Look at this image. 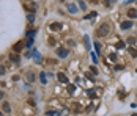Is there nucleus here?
Instances as JSON below:
<instances>
[{"mask_svg":"<svg viewBox=\"0 0 137 116\" xmlns=\"http://www.w3.org/2000/svg\"><path fill=\"white\" fill-rule=\"evenodd\" d=\"M24 10H25L28 14H33V13L38 10V3H35V2H28V3H24Z\"/></svg>","mask_w":137,"mask_h":116,"instance_id":"nucleus-1","label":"nucleus"},{"mask_svg":"<svg viewBox=\"0 0 137 116\" xmlns=\"http://www.w3.org/2000/svg\"><path fill=\"white\" fill-rule=\"evenodd\" d=\"M109 30H110V27H109V24H102V25L99 27V28H98V32H96V35H98V36H107V35H109Z\"/></svg>","mask_w":137,"mask_h":116,"instance_id":"nucleus-2","label":"nucleus"},{"mask_svg":"<svg viewBox=\"0 0 137 116\" xmlns=\"http://www.w3.org/2000/svg\"><path fill=\"white\" fill-rule=\"evenodd\" d=\"M24 49V41H19V42H16L14 46H13V52H16V53H19Z\"/></svg>","mask_w":137,"mask_h":116,"instance_id":"nucleus-3","label":"nucleus"},{"mask_svg":"<svg viewBox=\"0 0 137 116\" xmlns=\"http://www.w3.org/2000/svg\"><path fill=\"white\" fill-rule=\"evenodd\" d=\"M57 55L60 58H66V57H68V50H66L65 47H58L57 49Z\"/></svg>","mask_w":137,"mask_h":116,"instance_id":"nucleus-4","label":"nucleus"},{"mask_svg":"<svg viewBox=\"0 0 137 116\" xmlns=\"http://www.w3.org/2000/svg\"><path fill=\"white\" fill-rule=\"evenodd\" d=\"M57 79H58V82H62V83H66V85L69 83L68 77H66V75H65L63 72H58V74H57Z\"/></svg>","mask_w":137,"mask_h":116,"instance_id":"nucleus-5","label":"nucleus"},{"mask_svg":"<svg viewBox=\"0 0 137 116\" xmlns=\"http://www.w3.org/2000/svg\"><path fill=\"white\" fill-rule=\"evenodd\" d=\"M10 60H11V61H13L14 64H19V61H21V58H19V55H17L16 52L10 53Z\"/></svg>","mask_w":137,"mask_h":116,"instance_id":"nucleus-6","label":"nucleus"},{"mask_svg":"<svg viewBox=\"0 0 137 116\" xmlns=\"http://www.w3.org/2000/svg\"><path fill=\"white\" fill-rule=\"evenodd\" d=\"M49 28L54 30V32H58V30H62V24H58V22H52V24L49 25Z\"/></svg>","mask_w":137,"mask_h":116,"instance_id":"nucleus-7","label":"nucleus"},{"mask_svg":"<svg viewBox=\"0 0 137 116\" xmlns=\"http://www.w3.org/2000/svg\"><path fill=\"white\" fill-rule=\"evenodd\" d=\"M128 16L131 17V19H137V10L136 8H129L128 10Z\"/></svg>","mask_w":137,"mask_h":116,"instance_id":"nucleus-8","label":"nucleus"},{"mask_svg":"<svg viewBox=\"0 0 137 116\" xmlns=\"http://www.w3.org/2000/svg\"><path fill=\"white\" fill-rule=\"evenodd\" d=\"M131 27H132L131 21H123L121 22V30H128V28H131Z\"/></svg>","mask_w":137,"mask_h":116,"instance_id":"nucleus-9","label":"nucleus"},{"mask_svg":"<svg viewBox=\"0 0 137 116\" xmlns=\"http://www.w3.org/2000/svg\"><path fill=\"white\" fill-rule=\"evenodd\" d=\"M66 8H68V11H69V13H73V14H76V11H77V6L73 5V3H68Z\"/></svg>","mask_w":137,"mask_h":116,"instance_id":"nucleus-10","label":"nucleus"},{"mask_svg":"<svg viewBox=\"0 0 137 116\" xmlns=\"http://www.w3.org/2000/svg\"><path fill=\"white\" fill-rule=\"evenodd\" d=\"M2 110L5 111V113H10V111H11L10 104H8V102H3V105H2Z\"/></svg>","mask_w":137,"mask_h":116,"instance_id":"nucleus-11","label":"nucleus"},{"mask_svg":"<svg viewBox=\"0 0 137 116\" xmlns=\"http://www.w3.org/2000/svg\"><path fill=\"white\" fill-rule=\"evenodd\" d=\"M36 32H38L36 28H33V30H28V32L25 33V36H27V38H33L35 35H36Z\"/></svg>","mask_w":137,"mask_h":116,"instance_id":"nucleus-12","label":"nucleus"},{"mask_svg":"<svg viewBox=\"0 0 137 116\" xmlns=\"http://www.w3.org/2000/svg\"><path fill=\"white\" fill-rule=\"evenodd\" d=\"M68 93L69 94H74V93H76V86H74V85L68 83Z\"/></svg>","mask_w":137,"mask_h":116,"instance_id":"nucleus-13","label":"nucleus"},{"mask_svg":"<svg viewBox=\"0 0 137 116\" xmlns=\"http://www.w3.org/2000/svg\"><path fill=\"white\" fill-rule=\"evenodd\" d=\"M33 41H35L33 38H27V39H25V46H27V47H32V46H33Z\"/></svg>","mask_w":137,"mask_h":116,"instance_id":"nucleus-14","label":"nucleus"},{"mask_svg":"<svg viewBox=\"0 0 137 116\" xmlns=\"http://www.w3.org/2000/svg\"><path fill=\"white\" fill-rule=\"evenodd\" d=\"M27 79H28V82H35V74L33 72H27Z\"/></svg>","mask_w":137,"mask_h":116,"instance_id":"nucleus-15","label":"nucleus"},{"mask_svg":"<svg viewBox=\"0 0 137 116\" xmlns=\"http://www.w3.org/2000/svg\"><path fill=\"white\" fill-rule=\"evenodd\" d=\"M46 116H58V111H54V110H47V111H46Z\"/></svg>","mask_w":137,"mask_h":116,"instance_id":"nucleus-16","label":"nucleus"},{"mask_svg":"<svg viewBox=\"0 0 137 116\" xmlns=\"http://www.w3.org/2000/svg\"><path fill=\"white\" fill-rule=\"evenodd\" d=\"M39 80H41L43 85H46V72H41V74H39Z\"/></svg>","mask_w":137,"mask_h":116,"instance_id":"nucleus-17","label":"nucleus"},{"mask_svg":"<svg viewBox=\"0 0 137 116\" xmlns=\"http://www.w3.org/2000/svg\"><path fill=\"white\" fill-rule=\"evenodd\" d=\"M95 16H98V13H96V11H91L88 16H85V19H93Z\"/></svg>","mask_w":137,"mask_h":116,"instance_id":"nucleus-18","label":"nucleus"},{"mask_svg":"<svg viewBox=\"0 0 137 116\" xmlns=\"http://www.w3.org/2000/svg\"><path fill=\"white\" fill-rule=\"evenodd\" d=\"M126 41H128V44H131V46H132V44H136V38H128V39H126Z\"/></svg>","mask_w":137,"mask_h":116,"instance_id":"nucleus-19","label":"nucleus"},{"mask_svg":"<svg viewBox=\"0 0 137 116\" xmlns=\"http://www.w3.org/2000/svg\"><path fill=\"white\" fill-rule=\"evenodd\" d=\"M115 47H117V49H125V42H121V41H120V42H117Z\"/></svg>","mask_w":137,"mask_h":116,"instance_id":"nucleus-20","label":"nucleus"},{"mask_svg":"<svg viewBox=\"0 0 137 116\" xmlns=\"http://www.w3.org/2000/svg\"><path fill=\"white\" fill-rule=\"evenodd\" d=\"M85 79H87V80H95V79H93V75H91V72H85Z\"/></svg>","mask_w":137,"mask_h":116,"instance_id":"nucleus-21","label":"nucleus"},{"mask_svg":"<svg viewBox=\"0 0 137 116\" xmlns=\"http://www.w3.org/2000/svg\"><path fill=\"white\" fill-rule=\"evenodd\" d=\"M129 53H131V57H137V50H136V49H129Z\"/></svg>","mask_w":137,"mask_h":116,"instance_id":"nucleus-22","label":"nucleus"},{"mask_svg":"<svg viewBox=\"0 0 137 116\" xmlns=\"http://www.w3.org/2000/svg\"><path fill=\"white\" fill-rule=\"evenodd\" d=\"M47 41H49V46H55V44H57V41H55L54 38H49Z\"/></svg>","mask_w":137,"mask_h":116,"instance_id":"nucleus-23","label":"nucleus"},{"mask_svg":"<svg viewBox=\"0 0 137 116\" xmlns=\"http://www.w3.org/2000/svg\"><path fill=\"white\" fill-rule=\"evenodd\" d=\"M74 110H76V111H82V107H80L79 104L76 102V104H74Z\"/></svg>","mask_w":137,"mask_h":116,"instance_id":"nucleus-24","label":"nucleus"},{"mask_svg":"<svg viewBox=\"0 0 137 116\" xmlns=\"http://www.w3.org/2000/svg\"><path fill=\"white\" fill-rule=\"evenodd\" d=\"M27 21L33 22V21H35V14H28V16H27Z\"/></svg>","mask_w":137,"mask_h":116,"instance_id":"nucleus-25","label":"nucleus"},{"mask_svg":"<svg viewBox=\"0 0 137 116\" xmlns=\"http://www.w3.org/2000/svg\"><path fill=\"white\" fill-rule=\"evenodd\" d=\"M90 71H91V74H93V75H96V74H98V69H96L95 66H91V68H90Z\"/></svg>","mask_w":137,"mask_h":116,"instance_id":"nucleus-26","label":"nucleus"},{"mask_svg":"<svg viewBox=\"0 0 137 116\" xmlns=\"http://www.w3.org/2000/svg\"><path fill=\"white\" fill-rule=\"evenodd\" d=\"M93 46H95V49H96V52L99 53V52H101V46H99V44H98V42H95V44H93Z\"/></svg>","mask_w":137,"mask_h":116,"instance_id":"nucleus-27","label":"nucleus"},{"mask_svg":"<svg viewBox=\"0 0 137 116\" xmlns=\"http://www.w3.org/2000/svg\"><path fill=\"white\" fill-rule=\"evenodd\" d=\"M6 72V69H5V66H2V64H0V75H3Z\"/></svg>","mask_w":137,"mask_h":116,"instance_id":"nucleus-28","label":"nucleus"},{"mask_svg":"<svg viewBox=\"0 0 137 116\" xmlns=\"http://www.w3.org/2000/svg\"><path fill=\"white\" fill-rule=\"evenodd\" d=\"M109 60L115 61V60H117V55H115V53H110V55H109Z\"/></svg>","mask_w":137,"mask_h":116,"instance_id":"nucleus-29","label":"nucleus"},{"mask_svg":"<svg viewBox=\"0 0 137 116\" xmlns=\"http://www.w3.org/2000/svg\"><path fill=\"white\" fill-rule=\"evenodd\" d=\"M84 41H85V46H87V47H90V39H88V36H85Z\"/></svg>","mask_w":137,"mask_h":116,"instance_id":"nucleus-30","label":"nucleus"},{"mask_svg":"<svg viewBox=\"0 0 137 116\" xmlns=\"http://www.w3.org/2000/svg\"><path fill=\"white\" fill-rule=\"evenodd\" d=\"M79 6H80V10H85V8H87L85 2H79Z\"/></svg>","mask_w":137,"mask_h":116,"instance_id":"nucleus-31","label":"nucleus"},{"mask_svg":"<svg viewBox=\"0 0 137 116\" xmlns=\"http://www.w3.org/2000/svg\"><path fill=\"white\" fill-rule=\"evenodd\" d=\"M93 91H95V90H88V96H90V97H96V94L93 93Z\"/></svg>","mask_w":137,"mask_h":116,"instance_id":"nucleus-32","label":"nucleus"},{"mask_svg":"<svg viewBox=\"0 0 137 116\" xmlns=\"http://www.w3.org/2000/svg\"><path fill=\"white\" fill-rule=\"evenodd\" d=\"M102 3H104L106 6H109V5H110V0H102Z\"/></svg>","mask_w":137,"mask_h":116,"instance_id":"nucleus-33","label":"nucleus"},{"mask_svg":"<svg viewBox=\"0 0 137 116\" xmlns=\"http://www.w3.org/2000/svg\"><path fill=\"white\" fill-rule=\"evenodd\" d=\"M0 99H3V93L2 91H0Z\"/></svg>","mask_w":137,"mask_h":116,"instance_id":"nucleus-34","label":"nucleus"},{"mask_svg":"<svg viewBox=\"0 0 137 116\" xmlns=\"http://www.w3.org/2000/svg\"><path fill=\"white\" fill-rule=\"evenodd\" d=\"M90 2H93V3H98V0H90Z\"/></svg>","mask_w":137,"mask_h":116,"instance_id":"nucleus-35","label":"nucleus"},{"mask_svg":"<svg viewBox=\"0 0 137 116\" xmlns=\"http://www.w3.org/2000/svg\"><path fill=\"white\" fill-rule=\"evenodd\" d=\"M131 116H137V113H134V115H131Z\"/></svg>","mask_w":137,"mask_h":116,"instance_id":"nucleus-36","label":"nucleus"},{"mask_svg":"<svg viewBox=\"0 0 137 116\" xmlns=\"http://www.w3.org/2000/svg\"><path fill=\"white\" fill-rule=\"evenodd\" d=\"M0 116H2V110H0Z\"/></svg>","mask_w":137,"mask_h":116,"instance_id":"nucleus-37","label":"nucleus"},{"mask_svg":"<svg viewBox=\"0 0 137 116\" xmlns=\"http://www.w3.org/2000/svg\"><path fill=\"white\" fill-rule=\"evenodd\" d=\"M60 2H65V0H60Z\"/></svg>","mask_w":137,"mask_h":116,"instance_id":"nucleus-38","label":"nucleus"}]
</instances>
